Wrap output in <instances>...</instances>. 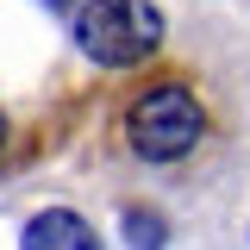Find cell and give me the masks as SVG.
I'll return each mask as SVG.
<instances>
[{
  "instance_id": "cell-1",
  "label": "cell",
  "mask_w": 250,
  "mask_h": 250,
  "mask_svg": "<svg viewBox=\"0 0 250 250\" xmlns=\"http://www.w3.org/2000/svg\"><path fill=\"white\" fill-rule=\"evenodd\" d=\"M207 138V106L188 82H156L125 106V144L144 163H182Z\"/></svg>"
},
{
  "instance_id": "cell-2",
  "label": "cell",
  "mask_w": 250,
  "mask_h": 250,
  "mask_svg": "<svg viewBox=\"0 0 250 250\" xmlns=\"http://www.w3.org/2000/svg\"><path fill=\"white\" fill-rule=\"evenodd\" d=\"M163 44L156 0H88L75 13V50L100 69H138Z\"/></svg>"
},
{
  "instance_id": "cell-3",
  "label": "cell",
  "mask_w": 250,
  "mask_h": 250,
  "mask_svg": "<svg viewBox=\"0 0 250 250\" xmlns=\"http://www.w3.org/2000/svg\"><path fill=\"white\" fill-rule=\"evenodd\" d=\"M19 250H100V238H94V225H88L82 213L50 207V213H38V219L25 225Z\"/></svg>"
},
{
  "instance_id": "cell-4",
  "label": "cell",
  "mask_w": 250,
  "mask_h": 250,
  "mask_svg": "<svg viewBox=\"0 0 250 250\" xmlns=\"http://www.w3.org/2000/svg\"><path fill=\"white\" fill-rule=\"evenodd\" d=\"M125 238H131V250H163L169 244V225H163L150 207H131V213H125Z\"/></svg>"
},
{
  "instance_id": "cell-5",
  "label": "cell",
  "mask_w": 250,
  "mask_h": 250,
  "mask_svg": "<svg viewBox=\"0 0 250 250\" xmlns=\"http://www.w3.org/2000/svg\"><path fill=\"white\" fill-rule=\"evenodd\" d=\"M0 150H6V113H0Z\"/></svg>"
}]
</instances>
